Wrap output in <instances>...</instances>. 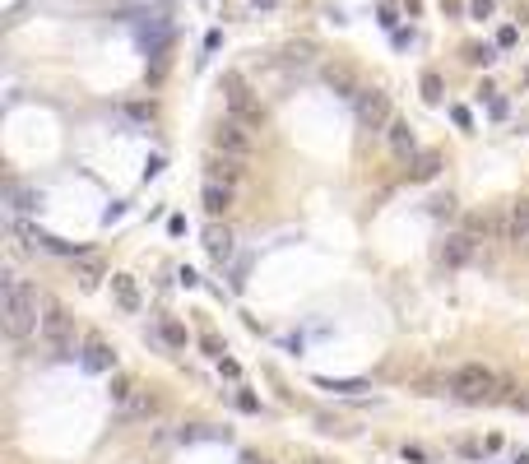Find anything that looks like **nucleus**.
<instances>
[{
  "label": "nucleus",
  "mask_w": 529,
  "mask_h": 464,
  "mask_svg": "<svg viewBox=\"0 0 529 464\" xmlns=\"http://www.w3.org/2000/svg\"><path fill=\"white\" fill-rule=\"evenodd\" d=\"M237 177H242V158H228V154H218L209 158V181H223V186H233Z\"/></svg>",
  "instance_id": "ddd939ff"
},
{
  "label": "nucleus",
  "mask_w": 529,
  "mask_h": 464,
  "mask_svg": "<svg viewBox=\"0 0 529 464\" xmlns=\"http://www.w3.org/2000/svg\"><path fill=\"white\" fill-rule=\"evenodd\" d=\"M158 409H163V404H158V395H154V390H135V395H130V400L121 404V418L140 422V418H154Z\"/></svg>",
  "instance_id": "9d476101"
},
{
  "label": "nucleus",
  "mask_w": 529,
  "mask_h": 464,
  "mask_svg": "<svg viewBox=\"0 0 529 464\" xmlns=\"http://www.w3.org/2000/svg\"><path fill=\"white\" fill-rule=\"evenodd\" d=\"M432 214L436 218H451L455 214V200H451V195H446V200H432Z\"/></svg>",
  "instance_id": "5701e85b"
},
{
  "label": "nucleus",
  "mask_w": 529,
  "mask_h": 464,
  "mask_svg": "<svg viewBox=\"0 0 529 464\" xmlns=\"http://www.w3.org/2000/svg\"><path fill=\"white\" fill-rule=\"evenodd\" d=\"M111 297H116L121 311H140V288H135L130 274H111Z\"/></svg>",
  "instance_id": "f8f14e48"
},
{
  "label": "nucleus",
  "mask_w": 529,
  "mask_h": 464,
  "mask_svg": "<svg viewBox=\"0 0 529 464\" xmlns=\"http://www.w3.org/2000/svg\"><path fill=\"white\" fill-rule=\"evenodd\" d=\"M42 339L51 343V353H70V316H65V307H56V302H47V311H42Z\"/></svg>",
  "instance_id": "423d86ee"
},
{
  "label": "nucleus",
  "mask_w": 529,
  "mask_h": 464,
  "mask_svg": "<svg viewBox=\"0 0 529 464\" xmlns=\"http://www.w3.org/2000/svg\"><path fill=\"white\" fill-rule=\"evenodd\" d=\"M204 251H209V256H214L218 265H223V260H233V232H228V228H218V223H214V228H204Z\"/></svg>",
  "instance_id": "9b49d317"
},
{
  "label": "nucleus",
  "mask_w": 529,
  "mask_h": 464,
  "mask_svg": "<svg viewBox=\"0 0 529 464\" xmlns=\"http://www.w3.org/2000/svg\"><path fill=\"white\" fill-rule=\"evenodd\" d=\"M237 409H246V413H255V409H260V400H255V395H237Z\"/></svg>",
  "instance_id": "393cba45"
},
{
  "label": "nucleus",
  "mask_w": 529,
  "mask_h": 464,
  "mask_svg": "<svg viewBox=\"0 0 529 464\" xmlns=\"http://www.w3.org/2000/svg\"><path fill=\"white\" fill-rule=\"evenodd\" d=\"M436 168H441V154H418V163H413V181H427V177H436Z\"/></svg>",
  "instance_id": "a211bd4d"
},
{
  "label": "nucleus",
  "mask_w": 529,
  "mask_h": 464,
  "mask_svg": "<svg viewBox=\"0 0 529 464\" xmlns=\"http://www.w3.org/2000/svg\"><path fill=\"white\" fill-rule=\"evenodd\" d=\"M525 251H529V242H525Z\"/></svg>",
  "instance_id": "2f4dec72"
},
{
  "label": "nucleus",
  "mask_w": 529,
  "mask_h": 464,
  "mask_svg": "<svg viewBox=\"0 0 529 464\" xmlns=\"http://www.w3.org/2000/svg\"><path fill=\"white\" fill-rule=\"evenodd\" d=\"M0 325L10 339H28L33 330H42V316H37V293H33L28 278L5 274L0 283Z\"/></svg>",
  "instance_id": "f257e3e1"
},
{
  "label": "nucleus",
  "mask_w": 529,
  "mask_h": 464,
  "mask_svg": "<svg viewBox=\"0 0 529 464\" xmlns=\"http://www.w3.org/2000/svg\"><path fill=\"white\" fill-rule=\"evenodd\" d=\"M200 343H204V348H209V353H214V357H223V343H218V339H214V334H204V339H200Z\"/></svg>",
  "instance_id": "cd10ccee"
},
{
  "label": "nucleus",
  "mask_w": 529,
  "mask_h": 464,
  "mask_svg": "<svg viewBox=\"0 0 529 464\" xmlns=\"http://www.w3.org/2000/svg\"><path fill=\"white\" fill-rule=\"evenodd\" d=\"M390 149H395L400 158L413 154V130H409L404 121H390Z\"/></svg>",
  "instance_id": "dca6fc26"
},
{
  "label": "nucleus",
  "mask_w": 529,
  "mask_h": 464,
  "mask_svg": "<svg viewBox=\"0 0 529 464\" xmlns=\"http://www.w3.org/2000/svg\"><path fill=\"white\" fill-rule=\"evenodd\" d=\"M451 390L460 395V400H469V404H492L497 400V376L487 367H478V362H469V367H460L451 376Z\"/></svg>",
  "instance_id": "f03ea898"
},
{
  "label": "nucleus",
  "mask_w": 529,
  "mask_h": 464,
  "mask_svg": "<svg viewBox=\"0 0 529 464\" xmlns=\"http://www.w3.org/2000/svg\"><path fill=\"white\" fill-rule=\"evenodd\" d=\"M223 98H228L233 121H242V125H260L264 121L260 98H251V89H246V79H242V75H223Z\"/></svg>",
  "instance_id": "7ed1b4c3"
},
{
  "label": "nucleus",
  "mask_w": 529,
  "mask_h": 464,
  "mask_svg": "<svg viewBox=\"0 0 529 464\" xmlns=\"http://www.w3.org/2000/svg\"><path fill=\"white\" fill-rule=\"evenodd\" d=\"M325 84L330 89H339V93H348V98H358V84H353V70H348V65H330L325 70Z\"/></svg>",
  "instance_id": "2eb2a0df"
},
{
  "label": "nucleus",
  "mask_w": 529,
  "mask_h": 464,
  "mask_svg": "<svg viewBox=\"0 0 529 464\" xmlns=\"http://www.w3.org/2000/svg\"><path fill=\"white\" fill-rule=\"evenodd\" d=\"M474 247H478V237H469V232H455L446 237V247H441V265L446 269H460V265L474 260Z\"/></svg>",
  "instance_id": "6e6552de"
},
{
  "label": "nucleus",
  "mask_w": 529,
  "mask_h": 464,
  "mask_svg": "<svg viewBox=\"0 0 529 464\" xmlns=\"http://www.w3.org/2000/svg\"><path fill=\"white\" fill-rule=\"evenodd\" d=\"M353 111H358L362 130H390V98L381 89H362L353 98Z\"/></svg>",
  "instance_id": "20e7f679"
},
{
  "label": "nucleus",
  "mask_w": 529,
  "mask_h": 464,
  "mask_svg": "<svg viewBox=\"0 0 529 464\" xmlns=\"http://www.w3.org/2000/svg\"><path fill=\"white\" fill-rule=\"evenodd\" d=\"M181 441H228V427L218 432V427H204V422H190V427H181Z\"/></svg>",
  "instance_id": "f3484780"
},
{
  "label": "nucleus",
  "mask_w": 529,
  "mask_h": 464,
  "mask_svg": "<svg viewBox=\"0 0 529 464\" xmlns=\"http://www.w3.org/2000/svg\"><path fill=\"white\" fill-rule=\"evenodd\" d=\"M515 37H520L515 28H501V33H497V46H515Z\"/></svg>",
  "instance_id": "bb28decb"
},
{
  "label": "nucleus",
  "mask_w": 529,
  "mask_h": 464,
  "mask_svg": "<svg viewBox=\"0 0 529 464\" xmlns=\"http://www.w3.org/2000/svg\"><path fill=\"white\" fill-rule=\"evenodd\" d=\"M84 367L89 371H111L116 367V353L107 348L102 334H89V339H84Z\"/></svg>",
  "instance_id": "1a4fd4ad"
},
{
  "label": "nucleus",
  "mask_w": 529,
  "mask_h": 464,
  "mask_svg": "<svg viewBox=\"0 0 529 464\" xmlns=\"http://www.w3.org/2000/svg\"><path fill=\"white\" fill-rule=\"evenodd\" d=\"M469 15H474V19H487V15H492V0H474V5H469Z\"/></svg>",
  "instance_id": "b1692460"
},
{
  "label": "nucleus",
  "mask_w": 529,
  "mask_h": 464,
  "mask_svg": "<svg viewBox=\"0 0 529 464\" xmlns=\"http://www.w3.org/2000/svg\"><path fill=\"white\" fill-rule=\"evenodd\" d=\"M511 409H520V413H529V386H520V395H515Z\"/></svg>",
  "instance_id": "a878e982"
},
{
  "label": "nucleus",
  "mask_w": 529,
  "mask_h": 464,
  "mask_svg": "<svg viewBox=\"0 0 529 464\" xmlns=\"http://www.w3.org/2000/svg\"><path fill=\"white\" fill-rule=\"evenodd\" d=\"M214 149H218V154H228V158H242V163H246L251 149H255L251 125H242V121H233V116H228V121L214 130Z\"/></svg>",
  "instance_id": "39448f33"
},
{
  "label": "nucleus",
  "mask_w": 529,
  "mask_h": 464,
  "mask_svg": "<svg viewBox=\"0 0 529 464\" xmlns=\"http://www.w3.org/2000/svg\"><path fill=\"white\" fill-rule=\"evenodd\" d=\"M255 5H264V10H269V5H274V0H255Z\"/></svg>",
  "instance_id": "7c9ffc66"
},
{
  "label": "nucleus",
  "mask_w": 529,
  "mask_h": 464,
  "mask_svg": "<svg viewBox=\"0 0 529 464\" xmlns=\"http://www.w3.org/2000/svg\"><path fill=\"white\" fill-rule=\"evenodd\" d=\"M316 386L321 390H339V395H358V390H367V381H325V376H321Z\"/></svg>",
  "instance_id": "aec40b11"
},
{
  "label": "nucleus",
  "mask_w": 529,
  "mask_h": 464,
  "mask_svg": "<svg viewBox=\"0 0 529 464\" xmlns=\"http://www.w3.org/2000/svg\"><path fill=\"white\" fill-rule=\"evenodd\" d=\"M515 464H529V450H520V455H515Z\"/></svg>",
  "instance_id": "c85d7f7f"
},
{
  "label": "nucleus",
  "mask_w": 529,
  "mask_h": 464,
  "mask_svg": "<svg viewBox=\"0 0 529 464\" xmlns=\"http://www.w3.org/2000/svg\"><path fill=\"white\" fill-rule=\"evenodd\" d=\"M233 204V186H223V181H204V209L209 214H223Z\"/></svg>",
  "instance_id": "4468645a"
},
{
  "label": "nucleus",
  "mask_w": 529,
  "mask_h": 464,
  "mask_svg": "<svg viewBox=\"0 0 529 464\" xmlns=\"http://www.w3.org/2000/svg\"><path fill=\"white\" fill-rule=\"evenodd\" d=\"M501 237L515 242V247H525V242H529V200H511V204H506V228H501Z\"/></svg>",
  "instance_id": "0eeeda50"
},
{
  "label": "nucleus",
  "mask_w": 529,
  "mask_h": 464,
  "mask_svg": "<svg viewBox=\"0 0 529 464\" xmlns=\"http://www.w3.org/2000/svg\"><path fill=\"white\" fill-rule=\"evenodd\" d=\"M163 339H168L172 348H186V330H181L177 321H163Z\"/></svg>",
  "instance_id": "412c9836"
},
{
  "label": "nucleus",
  "mask_w": 529,
  "mask_h": 464,
  "mask_svg": "<svg viewBox=\"0 0 529 464\" xmlns=\"http://www.w3.org/2000/svg\"><path fill=\"white\" fill-rule=\"evenodd\" d=\"M242 464H264V460H255V455H246V460H242Z\"/></svg>",
  "instance_id": "c756f323"
},
{
  "label": "nucleus",
  "mask_w": 529,
  "mask_h": 464,
  "mask_svg": "<svg viewBox=\"0 0 529 464\" xmlns=\"http://www.w3.org/2000/svg\"><path fill=\"white\" fill-rule=\"evenodd\" d=\"M130 395H135V381H130V376H111V400H116V409H121Z\"/></svg>",
  "instance_id": "6ab92c4d"
},
{
  "label": "nucleus",
  "mask_w": 529,
  "mask_h": 464,
  "mask_svg": "<svg viewBox=\"0 0 529 464\" xmlns=\"http://www.w3.org/2000/svg\"><path fill=\"white\" fill-rule=\"evenodd\" d=\"M422 98H427V102H441V75H422Z\"/></svg>",
  "instance_id": "4be33fe9"
}]
</instances>
